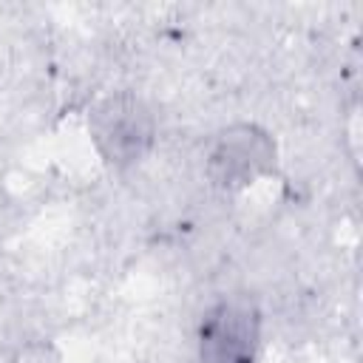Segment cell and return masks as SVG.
Listing matches in <instances>:
<instances>
[{"label": "cell", "mask_w": 363, "mask_h": 363, "mask_svg": "<svg viewBox=\"0 0 363 363\" xmlns=\"http://www.w3.org/2000/svg\"><path fill=\"white\" fill-rule=\"evenodd\" d=\"M91 139L105 162L128 167L139 162L153 145V113L133 94H113L102 99L88 119Z\"/></svg>", "instance_id": "obj_1"}, {"label": "cell", "mask_w": 363, "mask_h": 363, "mask_svg": "<svg viewBox=\"0 0 363 363\" xmlns=\"http://www.w3.org/2000/svg\"><path fill=\"white\" fill-rule=\"evenodd\" d=\"M261 318L252 301H216L199 323L201 363H255Z\"/></svg>", "instance_id": "obj_2"}, {"label": "cell", "mask_w": 363, "mask_h": 363, "mask_svg": "<svg viewBox=\"0 0 363 363\" xmlns=\"http://www.w3.org/2000/svg\"><path fill=\"white\" fill-rule=\"evenodd\" d=\"M275 164V145L267 130L255 125H233L218 133L207 156V176L213 184L235 190L255 182Z\"/></svg>", "instance_id": "obj_3"}, {"label": "cell", "mask_w": 363, "mask_h": 363, "mask_svg": "<svg viewBox=\"0 0 363 363\" xmlns=\"http://www.w3.org/2000/svg\"><path fill=\"white\" fill-rule=\"evenodd\" d=\"M57 360H60V354L51 343H28L14 354L11 363H57Z\"/></svg>", "instance_id": "obj_4"}]
</instances>
